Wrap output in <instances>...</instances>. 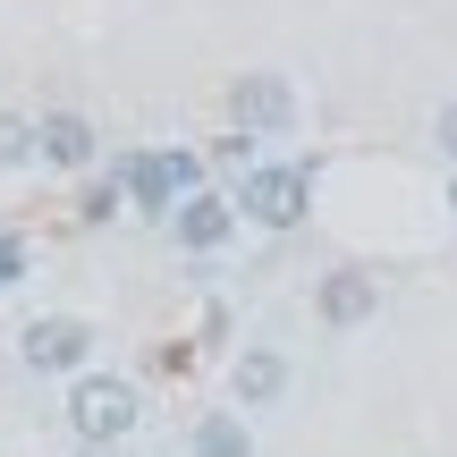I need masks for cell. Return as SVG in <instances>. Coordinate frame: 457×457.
I'll return each instance as SVG.
<instances>
[{
    "label": "cell",
    "instance_id": "2e32d148",
    "mask_svg": "<svg viewBox=\"0 0 457 457\" xmlns=\"http://www.w3.org/2000/svg\"><path fill=\"white\" fill-rule=\"evenodd\" d=\"M77 457H136V449H77Z\"/></svg>",
    "mask_w": 457,
    "mask_h": 457
},
{
    "label": "cell",
    "instance_id": "6da1fadb",
    "mask_svg": "<svg viewBox=\"0 0 457 457\" xmlns=\"http://www.w3.org/2000/svg\"><path fill=\"white\" fill-rule=\"evenodd\" d=\"M60 415H68V441H77V449H128L136 424H145V390H136L128 373H102V364H94V373L68 381V407Z\"/></svg>",
    "mask_w": 457,
    "mask_h": 457
},
{
    "label": "cell",
    "instance_id": "8fae6325",
    "mask_svg": "<svg viewBox=\"0 0 457 457\" xmlns=\"http://www.w3.org/2000/svg\"><path fill=\"white\" fill-rule=\"evenodd\" d=\"M9 170H34V119L26 111H0V179Z\"/></svg>",
    "mask_w": 457,
    "mask_h": 457
},
{
    "label": "cell",
    "instance_id": "e0dca14e",
    "mask_svg": "<svg viewBox=\"0 0 457 457\" xmlns=\"http://www.w3.org/2000/svg\"><path fill=\"white\" fill-rule=\"evenodd\" d=\"M449 204H457V179H449Z\"/></svg>",
    "mask_w": 457,
    "mask_h": 457
},
{
    "label": "cell",
    "instance_id": "7a4b0ae2",
    "mask_svg": "<svg viewBox=\"0 0 457 457\" xmlns=\"http://www.w3.org/2000/svg\"><path fill=\"white\" fill-rule=\"evenodd\" d=\"M228 204H237L245 228L288 237V228H305V212H313V170H305V162H271V153H262V162L228 187Z\"/></svg>",
    "mask_w": 457,
    "mask_h": 457
},
{
    "label": "cell",
    "instance_id": "5b68a950",
    "mask_svg": "<svg viewBox=\"0 0 457 457\" xmlns=\"http://www.w3.org/2000/svg\"><path fill=\"white\" fill-rule=\"evenodd\" d=\"M162 228H170V245H179V254L212 262V254H228V245H237L245 220H237V204H228V187H212V195H187Z\"/></svg>",
    "mask_w": 457,
    "mask_h": 457
},
{
    "label": "cell",
    "instance_id": "8992f818",
    "mask_svg": "<svg viewBox=\"0 0 457 457\" xmlns=\"http://www.w3.org/2000/svg\"><path fill=\"white\" fill-rule=\"evenodd\" d=\"M381 313V279L364 271V262H330L322 279H313V322L322 330H364Z\"/></svg>",
    "mask_w": 457,
    "mask_h": 457
},
{
    "label": "cell",
    "instance_id": "277c9868",
    "mask_svg": "<svg viewBox=\"0 0 457 457\" xmlns=\"http://www.w3.org/2000/svg\"><path fill=\"white\" fill-rule=\"evenodd\" d=\"M228 128L237 136H288L296 128V85L279 77V68H245L237 85H228Z\"/></svg>",
    "mask_w": 457,
    "mask_h": 457
},
{
    "label": "cell",
    "instance_id": "5bb4252c",
    "mask_svg": "<svg viewBox=\"0 0 457 457\" xmlns=\"http://www.w3.org/2000/svg\"><path fill=\"white\" fill-rule=\"evenodd\" d=\"M26 279V237H0V296Z\"/></svg>",
    "mask_w": 457,
    "mask_h": 457
},
{
    "label": "cell",
    "instance_id": "ba28073f",
    "mask_svg": "<svg viewBox=\"0 0 457 457\" xmlns=\"http://www.w3.org/2000/svg\"><path fill=\"white\" fill-rule=\"evenodd\" d=\"M119 195H128V212H145V220H170L179 212V187H170V162H162V145H136V153H119Z\"/></svg>",
    "mask_w": 457,
    "mask_h": 457
},
{
    "label": "cell",
    "instance_id": "3957f363",
    "mask_svg": "<svg viewBox=\"0 0 457 457\" xmlns=\"http://www.w3.org/2000/svg\"><path fill=\"white\" fill-rule=\"evenodd\" d=\"M94 322L85 313H34L26 330H17V364L26 373H43V381H77V373H94Z\"/></svg>",
    "mask_w": 457,
    "mask_h": 457
},
{
    "label": "cell",
    "instance_id": "9c48e42d",
    "mask_svg": "<svg viewBox=\"0 0 457 457\" xmlns=\"http://www.w3.org/2000/svg\"><path fill=\"white\" fill-rule=\"evenodd\" d=\"M288 356H279V347H237V364H228V398H237V407H254V415H271L279 398H288Z\"/></svg>",
    "mask_w": 457,
    "mask_h": 457
},
{
    "label": "cell",
    "instance_id": "52a82bcc",
    "mask_svg": "<svg viewBox=\"0 0 457 457\" xmlns=\"http://www.w3.org/2000/svg\"><path fill=\"white\" fill-rule=\"evenodd\" d=\"M34 162H43V170H68V179H85V170H102V128H94L85 111H68V102H60V111L34 119Z\"/></svg>",
    "mask_w": 457,
    "mask_h": 457
},
{
    "label": "cell",
    "instance_id": "7c38bea8",
    "mask_svg": "<svg viewBox=\"0 0 457 457\" xmlns=\"http://www.w3.org/2000/svg\"><path fill=\"white\" fill-rule=\"evenodd\" d=\"M119 212H128V195H119V170H102V179L77 195V220H85V228H102V220H119Z\"/></svg>",
    "mask_w": 457,
    "mask_h": 457
},
{
    "label": "cell",
    "instance_id": "4fadbf2b",
    "mask_svg": "<svg viewBox=\"0 0 457 457\" xmlns=\"http://www.w3.org/2000/svg\"><path fill=\"white\" fill-rule=\"evenodd\" d=\"M254 162H262V145H254V136H237V128H228V136H212V170H237V179H245Z\"/></svg>",
    "mask_w": 457,
    "mask_h": 457
},
{
    "label": "cell",
    "instance_id": "9a60e30c",
    "mask_svg": "<svg viewBox=\"0 0 457 457\" xmlns=\"http://www.w3.org/2000/svg\"><path fill=\"white\" fill-rule=\"evenodd\" d=\"M432 145H441L449 170H457V102H441V111H432Z\"/></svg>",
    "mask_w": 457,
    "mask_h": 457
},
{
    "label": "cell",
    "instance_id": "30bf717a",
    "mask_svg": "<svg viewBox=\"0 0 457 457\" xmlns=\"http://www.w3.org/2000/svg\"><path fill=\"white\" fill-rule=\"evenodd\" d=\"M187 457H254V424L237 407H212L187 424Z\"/></svg>",
    "mask_w": 457,
    "mask_h": 457
}]
</instances>
